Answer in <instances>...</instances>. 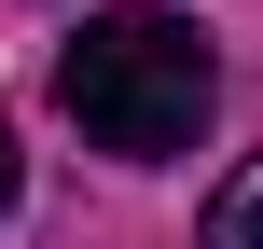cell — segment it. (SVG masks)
<instances>
[{
  "mask_svg": "<svg viewBox=\"0 0 263 249\" xmlns=\"http://www.w3.org/2000/svg\"><path fill=\"white\" fill-rule=\"evenodd\" d=\"M55 97H69V125H83L97 152L166 166V152L208 139V111H222V55H208V28L125 0V14H97V28L55 55Z\"/></svg>",
  "mask_w": 263,
  "mask_h": 249,
  "instance_id": "1",
  "label": "cell"
},
{
  "mask_svg": "<svg viewBox=\"0 0 263 249\" xmlns=\"http://www.w3.org/2000/svg\"><path fill=\"white\" fill-rule=\"evenodd\" d=\"M194 249H263V152L208 194V222H194Z\"/></svg>",
  "mask_w": 263,
  "mask_h": 249,
  "instance_id": "2",
  "label": "cell"
},
{
  "mask_svg": "<svg viewBox=\"0 0 263 249\" xmlns=\"http://www.w3.org/2000/svg\"><path fill=\"white\" fill-rule=\"evenodd\" d=\"M14 194H28V152H14V125H0V208H14Z\"/></svg>",
  "mask_w": 263,
  "mask_h": 249,
  "instance_id": "3",
  "label": "cell"
}]
</instances>
